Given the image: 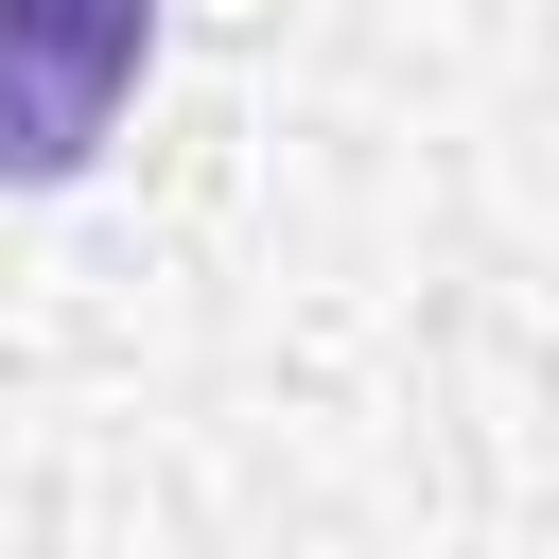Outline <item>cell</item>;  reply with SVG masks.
<instances>
[{
  "label": "cell",
  "instance_id": "6da1fadb",
  "mask_svg": "<svg viewBox=\"0 0 559 559\" xmlns=\"http://www.w3.org/2000/svg\"><path fill=\"white\" fill-rule=\"evenodd\" d=\"M157 70V0H0V192H70Z\"/></svg>",
  "mask_w": 559,
  "mask_h": 559
}]
</instances>
